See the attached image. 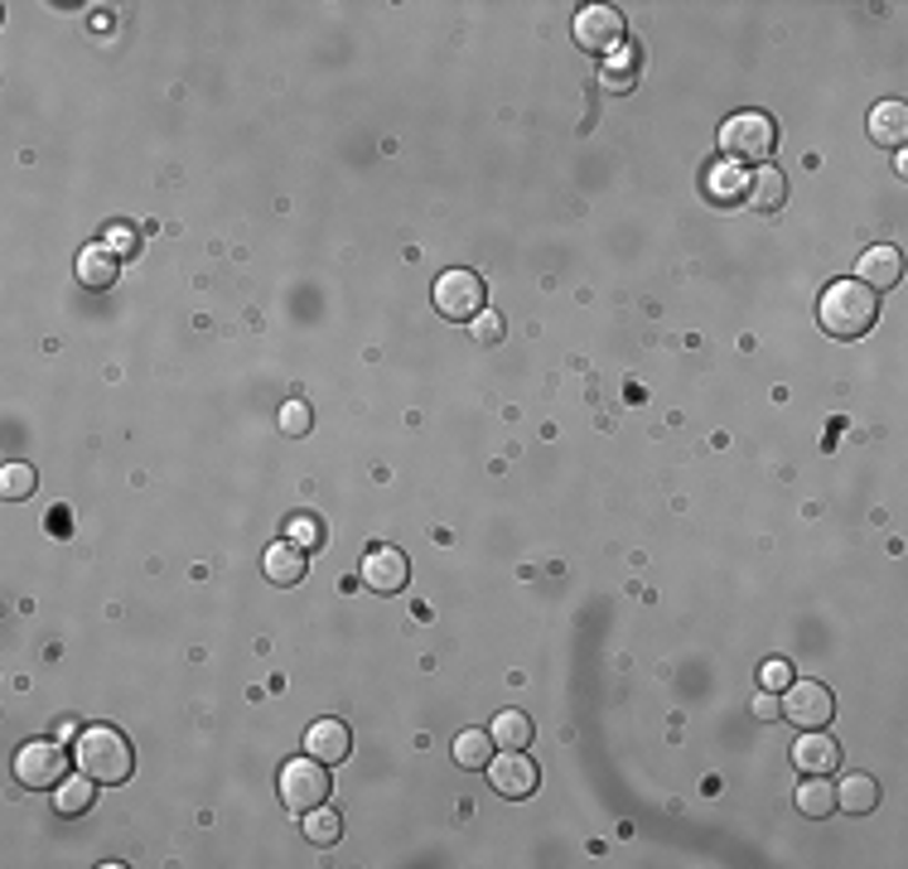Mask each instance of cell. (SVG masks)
<instances>
[{
  "label": "cell",
  "instance_id": "obj_6",
  "mask_svg": "<svg viewBox=\"0 0 908 869\" xmlns=\"http://www.w3.org/2000/svg\"><path fill=\"white\" fill-rule=\"evenodd\" d=\"M16 778L24 787H59L69 778V754H63V744H53V739L24 744L16 754Z\"/></svg>",
  "mask_w": 908,
  "mask_h": 869
},
{
  "label": "cell",
  "instance_id": "obj_27",
  "mask_svg": "<svg viewBox=\"0 0 908 869\" xmlns=\"http://www.w3.org/2000/svg\"><path fill=\"white\" fill-rule=\"evenodd\" d=\"M280 431H286V435H305V431H310V406H305V401H286V406H280Z\"/></svg>",
  "mask_w": 908,
  "mask_h": 869
},
{
  "label": "cell",
  "instance_id": "obj_30",
  "mask_svg": "<svg viewBox=\"0 0 908 869\" xmlns=\"http://www.w3.org/2000/svg\"><path fill=\"white\" fill-rule=\"evenodd\" d=\"M106 247H112L116 257H131V251H136V227H126V223L106 227Z\"/></svg>",
  "mask_w": 908,
  "mask_h": 869
},
{
  "label": "cell",
  "instance_id": "obj_12",
  "mask_svg": "<svg viewBox=\"0 0 908 869\" xmlns=\"http://www.w3.org/2000/svg\"><path fill=\"white\" fill-rule=\"evenodd\" d=\"M856 280L860 286H870V290H889V286H899L904 280V257H899V247H870V251H860V261H856Z\"/></svg>",
  "mask_w": 908,
  "mask_h": 869
},
{
  "label": "cell",
  "instance_id": "obj_5",
  "mask_svg": "<svg viewBox=\"0 0 908 869\" xmlns=\"http://www.w3.org/2000/svg\"><path fill=\"white\" fill-rule=\"evenodd\" d=\"M778 715L793 720L797 730H826L832 725V715H836V701H832V691H826L822 681H797L793 676L778 695Z\"/></svg>",
  "mask_w": 908,
  "mask_h": 869
},
{
  "label": "cell",
  "instance_id": "obj_26",
  "mask_svg": "<svg viewBox=\"0 0 908 869\" xmlns=\"http://www.w3.org/2000/svg\"><path fill=\"white\" fill-rule=\"evenodd\" d=\"M705 189H711L715 198H740V194H744V174L734 169V165H715L711 179H705Z\"/></svg>",
  "mask_w": 908,
  "mask_h": 869
},
{
  "label": "cell",
  "instance_id": "obj_32",
  "mask_svg": "<svg viewBox=\"0 0 908 869\" xmlns=\"http://www.w3.org/2000/svg\"><path fill=\"white\" fill-rule=\"evenodd\" d=\"M750 711H754V720H778V691H759Z\"/></svg>",
  "mask_w": 908,
  "mask_h": 869
},
{
  "label": "cell",
  "instance_id": "obj_18",
  "mask_svg": "<svg viewBox=\"0 0 908 869\" xmlns=\"http://www.w3.org/2000/svg\"><path fill=\"white\" fill-rule=\"evenodd\" d=\"M870 141L875 145H904L908 141V106L904 102H879L870 112Z\"/></svg>",
  "mask_w": 908,
  "mask_h": 869
},
{
  "label": "cell",
  "instance_id": "obj_4",
  "mask_svg": "<svg viewBox=\"0 0 908 869\" xmlns=\"http://www.w3.org/2000/svg\"><path fill=\"white\" fill-rule=\"evenodd\" d=\"M280 801H286L296 817H305V811H314V807H324L329 801V773L319 758H290L286 768H280Z\"/></svg>",
  "mask_w": 908,
  "mask_h": 869
},
{
  "label": "cell",
  "instance_id": "obj_28",
  "mask_svg": "<svg viewBox=\"0 0 908 869\" xmlns=\"http://www.w3.org/2000/svg\"><path fill=\"white\" fill-rule=\"evenodd\" d=\"M319 537H324V531H319V521H314L310 513H300L296 521H290V541H296L300 551H314Z\"/></svg>",
  "mask_w": 908,
  "mask_h": 869
},
{
  "label": "cell",
  "instance_id": "obj_22",
  "mask_svg": "<svg viewBox=\"0 0 908 869\" xmlns=\"http://www.w3.org/2000/svg\"><path fill=\"white\" fill-rule=\"evenodd\" d=\"M454 764L460 768H488L493 764V734L488 730H464L454 739Z\"/></svg>",
  "mask_w": 908,
  "mask_h": 869
},
{
  "label": "cell",
  "instance_id": "obj_23",
  "mask_svg": "<svg viewBox=\"0 0 908 869\" xmlns=\"http://www.w3.org/2000/svg\"><path fill=\"white\" fill-rule=\"evenodd\" d=\"M488 734H493V748H523L532 744V720L523 711H498Z\"/></svg>",
  "mask_w": 908,
  "mask_h": 869
},
{
  "label": "cell",
  "instance_id": "obj_9",
  "mask_svg": "<svg viewBox=\"0 0 908 869\" xmlns=\"http://www.w3.org/2000/svg\"><path fill=\"white\" fill-rule=\"evenodd\" d=\"M488 773H493V793L498 797L523 801V797L537 793V764H532L523 748H503V754L488 764Z\"/></svg>",
  "mask_w": 908,
  "mask_h": 869
},
{
  "label": "cell",
  "instance_id": "obj_21",
  "mask_svg": "<svg viewBox=\"0 0 908 869\" xmlns=\"http://www.w3.org/2000/svg\"><path fill=\"white\" fill-rule=\"evenodd\" d=\"M599 77H605L609 92H629V87L638 83V49H633V44H619V49H613L609 59H605V73H599Z\"/></svg>",
  "mask_w": 908,
  "mask_h": 869
},
{
  "label": "cell",
  "instance_id": "obj_14",
  "mask_svg": "<svg viewBox=\"0 0 908 869\" xmlns=\"http://www.w3.org/2000/svg\"><path fill=\"white\" fill-rule=\"evenodd\" d=\"M740 198L759 213H773V208H783V198H787V179L773 165H754L750 174H744V194Z\"/></svg>",
  "mask_w": 908,
  "mask_h": 869
},
{
  "label": "cell",
  "instance_id": "obj_31",
  "mask_svg": "<svg viewBox=\"0 0 908 869\" xmlns=\"http://www.w3.org/2000/svg\"><path fill=\"white\" fill-rule=\"evenodd\" d=\"M759 681H764V691H783L787 681H793V666H787V662H764V666H759Z\"/></svg>",
  "mask_w": 908,
  "mask_h": 869
},
{
  "label": "cell",
  "instance_id": "obj_19",
  "mask_svg": "<svg viewBox=\"0 0 908 869\" xmlns=\"http://www.w3.org/2000/svg\"><path fill=\"white\" fill-rule=\"evenodd\" d=\"M92 797H97V778H87V773H78V778H63L59 787H53V807H59L63 817H78V811H87Z\"/></svg>",
  "mask_w": 908,
  "mask_h": 869
},
{
  "label": "cell",
  "instance_id": "obj_10",
  "mask_svg": "<svg viewBox=\"0 0 908 869\" xmlns=\"http://www.w3.org/2000/svg\"><path fill=\"white\" fill-rule=\"evenodd\" d=\"M411 580V560L406 551H396V546H378V551H368L363 560V584L378 594H402Z\"/></svg>",
  "mask_w": 908,
  "mask_h": 869
},
{
  "label": "cell",
  "instance_id": "obj_25",
  "mask_svg": "<svg viewBox=\"0 0 908 869\" xmlns=\"http://www.w3.org/2000/svg\"><path fill=\"white\" fill-rule=\"evenodd\" d=\"M34 484H39V474L30 469V464H6V469H0V493H6L10 503L30 498Z\"/></svg>",
  "mask_w": 908,
  "mask_h": 869
},
{
  "label": "cell",
  "instance_id": "obj_1",
  "mask_svg": "<svg viewBox=\"0 0 908 869\" xmlns=\"http://www.w3.org/2000/svg\"><path fill=\"white\" fill-rule=\"evenodd\" d=\"M817 319L832 339H860L879 319V290L860 286V280H832L817 304Z\"/></svg>",
  "mask_w": 908,
  "mask_h": 869
},
{
  "label": "cell",
  "instance_id": "obj_20",
  "mask_svg": "<svg viewBox=\"0 0 908 869\" xmlns=\"http://www.w3.org/2000/svg\"><path fill=\"white\" fill-rule=\"evenodd\" d=\"M797 811H803V817H812V821L832 817V811H836V783H826V778H817V773H812V783L797 787Z\"/></svg>",
  "mask_w": 908,
  "mask_h": 869
},
{
  "label": "cell",
  "instance_id": "obj_11",
  "mask_svg": "<svg viewBox=\"0 0 908 869\" xmlns=\"http://www.w3.org/2000/svg\"><path fill=\"white\" fill-rule=\"evenodd\" d=\"M349 748H353V739H349V725H343V720H314V725L305 730V754L319 758V764H343Z\"/></svg>",
  "mask_w": 908,
  "mask_h": 869
},
{
  "label": "cell",
  "instance_id": "obj_2",
  "mask_svg": "<svg viewBox=\"0 0 908 869\" xmlns=\"http://www.w3.org/2000/svg\"><path fill=\"white\" fill-rule=\"evenodd\" d=\"M78 768L87 773V778L97 783H126L131 768H136V754H131V744L116 734L112 725H87L83 734H78Z\"/></svg>",
  "mask_w": 908,
  "mask_h": 869
},
{
  "label": "cell",
  "instance_id": "obj_7",
  "mask_svg": "<svg viewBox=\"0 0 908 869\" xmlns=\"http://www.w3.org/2000/svg\"><path fill=\"white\" fill-rule=\"evenodd\" d=\"M435 310L445 319L470 324V319L484 310V280H478L474 271H445L435 280Z\"/></svg>",
  "mask_w": 908,
  "mask_h": 869
},
{
  "label": "cell",
  "instance_id": "obj_24",
  "mask_svg": "<svg viewBox=\"0 0 908 869\" xmlns=\"http://www.w3.org/2000/svg\"><path fill=\"white\" fill-rule=\"evenodd\" d=\"M305 840H314V846H333V840L343 836V821H339V811H329V807H314V811H305Z\"/></svg>",
  "mask_w": 908,
  "mask_h": 869
},
{
  "label": "cell",
  "instance_id": "obj_3",
  "mask_svg": "<svg viewBox=\"0 0 908 869\" xmlns=\"http://www.w3.org/2000/svg\"><path fill=\"white\" fill-rule=\"evenodd\" d=\"M773 145H778V126L764 112H740L720 126V151L730 159H750V165H768Z\"/></svg>",
  "mask_w": 908,
  "mask_h": 869
},
{
  "label": "cell",
  "instance_id": "obj_17",
  "mask_svg": "<svg viewBox=\"0 0 908 869\" xmlns=\"http://www.w3.org/2000/svg\"><path fill=\"white\" fill-rule=\"evenodd\" d=\"M78 280H83L87 290H106L116 280V251L106 242L83 247V257H78Z\"/></svg>",
  "mask_w": 908,
  "mask_h": 869
},
{
  "label": "cell",
  "instance_id": "obj_13",
  "mask_svg": "<svg viewBox=\"0 0 908 869\" xmlns=\"http://www.w3.org/2000/svg\"><path fill=\"white\" fill-rule=\"evenodd\" d=\"M793 764H797V773H817V778H826V773H836V764H840V744L836 739H826V734H817V730H803V739L793 744Z\"/></svg>",
  "mask_w": 908,
  "mask_h": 869
},
{
  "label": "cell",
  "instance_id": "obj_29",
  "mask_svg": "<svg viewBox=\"0 0 908 869\" xmlns=\"http://www.w3.org/2000/svg\"><path fill=\"white\" fill-rule=\"evenodd\" d=\"M470 324H474V339H478V343H498V339H503V314H493V310H478Z\"/></svg>",
  "mask_w": 908,
  "mask_h": 869
},
{
  "label": "cell",
  "instance_id": "obj_15",
  "mask_svg": "<svg viewBox=\"0 0 908 869\" xmlns=\"http://www.w3.org/2000/svg\"><path fill=\"white\" fill-rule=\"evenodd\" d=\"M261 575L271 584H300L305 580V551L296 541H276L271 551L261 556Z\"/></svg>",
  "mask_w": 908,
  "mask_h": 869
},
{
  "label": "cell",
  "instance_id": "obj_33",
  "mask_svg": "<svg viewBox=\"0 0 908 869\" xmlns=\"http://www.w3.org/2000/svg\"><path fill=\"white\" fill-rule=\"evenodd\" d=\"M78 734H83V730H78L73 720H63V725H59V739H78Z\"/></svg>",
  "mask_w": 908,
  "mask_h": 869
},
{
  "label": "cell",
  "instance_id": "obj_16",
  "mask_svg": "<svg viewBox=\"0 0 908 869\" xmlns=\"http://www.w3.org/2000/svg\"><path fill=\"white\" fill-rule=\"evenodd\" d=\"M836 807L850 811V817H865V811L879 807V783L870 778V773H846L836 787Z\"/></svg>",
  "mask_w": 908,
  "mask_h": 869
},
{
  "label": "cell",
  "instance_id": "obj_8",
  "mask_svg": "<svg viewBox=\"0 0 908 869\" xmlns=\"http://www.w3.org/2000/svg\"><path fill=\"white\" fill-rule=\"evenodd\" d=\"M576 44L599 53V59H609V53L623 44V15L609 6H585L576 15Z\"/></svg>",
  "mask_w": 908,
  "mask_h": 869
}]
</instances>
